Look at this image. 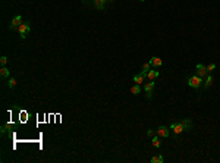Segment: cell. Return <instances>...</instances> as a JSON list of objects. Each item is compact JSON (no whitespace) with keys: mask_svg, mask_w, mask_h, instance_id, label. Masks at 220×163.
<instances>
[{"mask_svg":"<svg viewBox=\"0 0 220 163\" xmlns=\"http://www.w3.org/2000/svg\"><path fill=\"white\" fill-rule=\"evenodd\" d=\"M147 135L148 137H154V135H156V131H154V129H148L147 131Z\"/></svg>","mask_w":220,"mask_h":163,"instance_id":"obj_22","label":"cell"},{"mask_svg":"<svg viewBox=\"0 0 220 163\" xmlns=\"http://www.w3.org/2000/svg\"><path fill=\"white\" fill-rule=\"evenodd\" d=\"M0 77H2V79H6L9 77V69L2 66V69H0Z\"/></svg>","mask_w":220,"mask_h":163,"instance_id":"obj_13","label":"cell"},{"mask_svg":"<svg viewBox=\"0 0 220 163\" xmlns=\"http://www.w3.org/2000/svg\"><path fill=\"white\" fill-rule=\"evenodd\" d=\"M182 122V125H184V128H185V131H189V129H192V121L191 119H184V121H180Z\"/></svg>","mask_w":220,"mask_h":163,"instance_id":"obj_10","label":"cell"},{"mask_svg":"<svg viewBox=\"0 0 220 163\" xmlns=\"http://www.w3.org/2000/svg\"><path fill=\"white\" fill-rule=\"evenodd\" d=\"M169 129L170 128H167V127H160L159 129H157V135L159 137H163V138H167V137H169Z\"/></svg>","mask_w":220,"mask_h":163,"instance_id":"obj_7","label":"cell"},{"mask_svg":"<svg viewBox=\"0 0 220 163\" xmlns=\"http://www.w3.org/2000/svg\"><path fill=\"white\" fill-rule=\"evenodd\" d=\"M170 129L173 131V134H180V132L185 131L182 122H175V123H172V125H170Z\"/></svg>","mask_w":220,"mask_h":163,"instance_id":"obj_3","label":"cell"},{"mask_svg":"<svg viewBox=\"0 0 220 163\" xmlns=\"http://www.w3.org/2000/svg\"><path fill=\"white\" fill-rule=\"evenodd\" d=\"M94 6H96V9L103 10L106 6V0H94Z\"/></svg>","mask_w":220,"mask_h":163,"instance_id":"obj_9","label":"cell"},{"mask_svg":"<svg viewBox=\"0 0 220 163\" xmlns=\"http://www.w3.org/2000/svg\"><path fill=\"white\" fill-rule=\"evenodd\" d=\"M159 77V71H148L147 72V78L150 79V81H154Z\"/></svg>","mask_w":220,"mask_h":163,"instance_id":"obj_12","label":"cell"},{"mask_svg":"<svg viewBox=\"0 0 220 163\" xmlns=\"http://www.w3.org/2000/svg\"><path fill=\"white\" fill-rule=\"evenodd\" d=\"M150 63H151L154 68H159V66H161V59L157 57V56H154V57L150 60Z\"/></svg>","mask_w":220,"mask_h":163,"instance_id":"obj_11","label":"cell"},{"mask_svg":"<svg viewBox=\"0 0 220 163\" xmlns=\"http://www.w3.org/2000/svg\"><path fill=\"white\" fill-rule=\"evenodd\" d=\"M145 77H147L145 73L139 72L138 75H135V77H134V82H135V84H142V82H144V78H145Z\"/></svg>","mask_w":220,"mask_h":163,"instance_id":"obj_8","label":"cell"},{"mask_svg":"<svg viewBox=\"0 0 220 163\" xmlns=\"http://www.w3.org/2000/svg\"><path fill=\"white\" fill-rule=\"evenodd\" d=\"M22 24V16L21 15H18V16H15L13 19H12V22H10V30H15V28H18L19 25Z\"/></svg>","mask_w":220,"mask_h":163,"instance_id":"obj_5","label":"cell"},{"mask_svg":"<svg viewBox=\"0 0 220 163\" xmlns=\"http://www.w3.org/2000/svg\"><path fill=\"white\" fill-rule=\"evenodd\" d=\"M0 63H2V66H5L7 63V57L6 56H2V57H0Z\"/></svg>","mask_w":220,"mask_h":163,"instance_id":"obj_20","label":"cell"},{"mask_svg":"<svg viewBox=\"0 0 220 163\" xmlns=\"http://www.w3.org/2000/svg\"><path fill=\"white\" fill-rule=\"evenodd\" d=\"M139 91H141V87H139V84H135L132 88H131V93L132 94H135V96H138L139 94Z\"/></svg>","mask_w":220,"mask_h":163,"instance_id":"obj_14","label":"cell"},{"mask_svg":"<svg viewBox=\"0 0 220 163\" xmlns=\"http://www.w3.org/2000/svg\"><path fill=\"white\" fill-rule=\"evenodd\" d=\"M150 66H151V63H144V65H142V71L141 72L147 75V72L150 71Z\"/></svg>","mask_w":220,"mask_h":163,"instance_id":"obj_19","label":"cell"},{"mask_svg":"<svg viewBox=\"0 0 220 163\" xmlns=\"http://www.w3.org/2000/svg\"><path fill=\"white\" fill-rule=\"evenodd\" d=\"M30 30H31L30 24H28V22H22L19 27H18V31H19V34H21V38H25V37H27V34L30 32Z\"/></svg>","mask_w":220,"mask_h":163,"instance_id":"obj_2","label":"cell"},{"mask_svg":"<svg viewBox=\"0 0 220 163\" xmlns=\"http://www.w3.org/2000/svg\"><path fill=\"white\" fill-rule=\"evenodd\" d=\"M106 2H114V0H106Z\"/></svg>","mask_w":220,"mask_h":163,"instance_id":"obj_23","label":"cell"},{"mask_svg":"<svg viewBox=\"0 0 220 163\" xmlns=\"http://www.w3.org/2000/svg\"><path fill=\"white\" fill-rule=\"evenodd\" d=\"M197 75H198L200 78H204V77H207V75H209V71H207V66H204V65L198 63V65H197Z\"/></svg>","mask_w":220,"mask_h":163,"instance_id":"obj_4","label":"cell"},{"mask_svg":"<svg viewBox=\"0 0 220 163\" xmlns=\"http://www.w3.org/2000/svg\"><path fill=\"white\" fill-rule=\"evenodd\" d=\"M7 85H9V88H15V87H16V79L15 78H10L9 82H7Z\"/></svg>","mask_w":220,"mask_h":163,"instance_id":"obj_18","label":"cell"},{"mask_svg":"<svg viewBox=\"0 0 220 163\" xmlns=\"http://www.w3.org/2000/svg\"><path fill=\"white\" fill-rule=\"evenodd\" d=\"M163 156H153L151 157V163H163Z\"/></svg>","mask_w":220,"mask_h":163,"instance_id":"obj_15","label":"cell"},{"mask_svg":"<svg viewBox=\"0 0 220 163\" xmlns=\"http://www.w3.org/2000/svg\"><path fill=\"white\" fill-rule=\"evenodd\" d=\"M214 69H216V65H214V63H210L209 66H207V71H209V73H210V72H213Z\"/></svg>","mask_w":220,"mask_h":163,"instance_id":"obj_21","label":"cell"},{"mask_svg":"<svg viewBox=\"0 0 220 163\" xmlns=\"http://www.w3.org/2000/svg\"><path fill=\"white\" fill-rule=\"evenodd\" d=\"M144 90H145V93H147V98H151V96H153V90H154V82H153V81L147 82V84L144 85Z\"/></svg>","mask_w":220,"mask_h":163,"instance_id":"obj_6","label":"cell"},{"mask_svg":"<svg viewBox=\"0 0 220 163\" xmlns=\"http://www.w3.org/2000/svg\"><path fill=\"white\" fill-rule=\"evenodd\" d=\"M141 2H144V0H141Z\"/></svg>","mask_w":220,"mask_h":163,"instance_id":"obj_24","label":"cell"},{"mask_svg":"<svg viewBox=\"0 0 220 163\" xmlns=\"http://www.w3.org/2000/svg\"><path fill=\"white\" fill-rule=\"evenodd\" d=\"M153 145L154 147H160V138H159V137H156V135L153 137Z\"/></svg>","mask_w":220,"mask_h":163,"instance_id":"obj_17","label":"cell"},{"mask_svg":"<svg viewBox=\"0 0 220 163\" xmlns=\"http://www.w3.org/2000/svg\"><path fill=\"white\" fill-rule=\"evenodd\" d=\"M211 84H213V77L209 73V77H207V79H205V82H204V87H205V88H209Z\"/></svg>","mask_w":220,"mask_h":163,"instance_id":"obj_16","label":"cell"},{"mask_svg":"<svg viewBox=\"0 0 220 163\" xmlns=\"http://www.w3.org/2000/svg\"><path fill=\"white\" fill-rule=\"evenodd\" d=\"M188 84L192 88H200L201 84H203V78H200L198 75H192V77L188 78Z\"/></svg>","mask_w":220,"mask_h":163,"instance_id":"obj_1","label":"cell"}]
</instances>
